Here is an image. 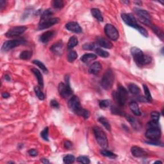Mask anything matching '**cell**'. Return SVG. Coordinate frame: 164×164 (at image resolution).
<instances>
[{"label":"cell","instance_id":"9c48e42d","mask_svg":"<svg viewBox=\"0 0 164 164\" xmlns=\"http://www.w3.org/2000/svg\"><path fill=\"white\" fill-rule=\"evenodd\" d=\"M28 28L27 27H24V26L13 27L10 28V29L5 33V36L8 38L19 37V36L21 35L23 33H25V31Z\"/></svg>","mask_w":164,"mask_h":164},{"label":"cell","instance_id":"816d5d0a","mask_svg":"<svg viewBox=\"0 0 164 164\" xmlns=\"http://www.w3.org/2000/svg\"><path fill=\"white\" fill-rule=\"evenodd\" d=\"M6 3H7L6 1H3V0H1V1H0V9L1 10L3 9V8L5 7Z\"/></svg>","mask_w":164,"mask_h":164},{"label":"cell","instance_id":"9a60e30c","mask_svg":"<svg viewBox=\"0 0 164 164\" xmlns=\"http://www.w3.org/2000/svg\"><path fill=\"white\" fill-rule=\"evenodd\" d=\"M131 152L132 155L137 158H145L147 157V153L142 148L138 146H133Z\"/></svg>","mask_w":164,"mask_h":164},{"label":"cell","instance_id":"277c9868","mask_svg":"<svg viewBox=\"0 0 164 164\" xmlns=\"http://www.w3.org/2000/svg\"><path fill=\"white\" fill-rule=\"evenodd\" d=\"M93 131L96 137V141L98 143V144L102 148H104V149H106V147H108V141L105 131L99 126L94 127Z\"/></svg>","mask_w":164,"mask_h":164},{"label":"cell","instance_id":"603a6c76","mask_svg":"<svg viewBox=\"0 0 164 164\" xmlns=\"http://www.w3.org/2000/svg\"><path fill=\"white\" fill-rule=\"evenodd\" d=\"M32 72L35 74V77L37 78L39 84L41 87H44V80H43V77H42V75L41 74V72L36 68L32 69Z\"/></svg>","mask_w":164,"mask_h":164},{"label":"cell","instance_id":"ee69618b","mask_svg":"<svg viewBox=\"0 0 164 164\" xmlns=\"http://www.w3.org/2000/svg\"><path fill=\"white\" fill-rule=\"evenodd\" d=\"M147 129L148 128H152V127H159V124H158V121H151L149 123H147L146 125Z\"/></svg>","mask_w":164,"mask_h":164},{"label":"cell","instance_id":"d4e9b609","mask_svg":"<svg viewBox=\"0 0 164 164\" xmlns=\"http://www.w3.org/2000/svg\"><path fill=\"white\" fill-rule=\"evenodd\" d=\"M128 90L130 92L134 95H138L140 93V88L134 83H129L128 85Z\"/></svg>","mask_w":164,"mask_h":164},{"label":"cell","instance_id":"4dcf8cb0","mask_svg":"<svg viewBox=\"0 0 164 164\" xmlns=\"http://www.w3.org/2000/svg\"><path fill=\"white\" fill-rule=\"evenodd\" d=\"M33 64H34L36 66L39 67L42 71L44 73L47 74L48 72V70L47 69V67L42 62L38 60H35L33 61Z\"/></svg>","mask_w":164,"mask_h":164},{"label":"cell","instance_id":"5b68a950","mask_svg":"<svg viewBox=\"0 0 164 164\" xmlns=\"http://www.w3.org/2000/svg\"><path fill=\"white\" fill-rule=\"evenodd\" d=\"M115 100L121 106H123L126 104L127 100V91L123 86L119 85L118 90L112 94Z\"/></svg>","mask_w":164,"mask_h":164},{"label":"cell","instance_id":"c3c4849f","mask_svg":"<svg viewBox=\"0 0 164 164\" xmlns=\"http://www.w3.org/2000/svg\"><path fill=\"white\" fill-rule=\"evenodd\" d=\"M64 147L67 149H71L72 147V142L69 141V140H66L64 142Z\"/></svg>","mask_w":164,"mask_h":164},{"label":"cell","instance_id":"d6986e66","mask_svg":"<svg viewBox=\"0 0 164 164\" xmlns=\"http://www.w3.org/2000/svg\"><path fill=\"white\" fill-rule=\"evenodd\" d=\"M97 44L101 47L106 49H111L113 48V44L105 38L99 37L97 39Z\"/></svg>","mask_w":164,"mask_h":164},{"label":"cell","instance_id":"3957f363","mask_svg":"<svg viewBox=\"0 0 164 164\" xmlns=\"http://www.w3.org/2000/svg\"><path fill=\"white\" fill-rule=\"evenodd\" d=\"M114 80H115V76H114V71L111 69H107L101 78V87L105 90H110L114 85Z\"/></svg>","mask_w":164,"mask_h":164},{"label":"cell","instance_id":"9f6ffc18","mask_svg":"<svg viewBox=\"0 0 164 164\" xmlns=\"http://www.w3.org/2000/svg\"><path fill=\"white\" fill-rule=\"evenodd\" d=\"M155 163H162V162L161 161H157V162H155Z\"/></svg>","mask_w":164,"mask_h":164},{"label":"cell","instance_id":"f6af8a7d","mask_svg":"<svg viewBox=\"0 0 164 164\" xmlns=\"http://www.w3.org/2000/svg\"><path fill=\"white\" fill-rule=\"evenodd\" d=\"M151 118H152V120L158 122L160 119V113H158V112H153L151 114Z\"/></svg>","mask_w":164,"mask_h":164},{"label":"cell","instance_id":"f546056e","mask_svg":"<svg viewBox=\"0 0 164 164\" xmlns=\"http://www.w3.org/2000/svg\"><path fill=\"white\" fill-rule=\"evenodd\" d=\"M32 54L33 53L32 51H23L19 54V58L22 60H27L31 58V57L32 56Z\"/></svg>","mask_w":164,"mask_h":164},{"label":"cell","instance_id":"6f0895ef","mask_svg":"<svg viewBox=\"0 0 164 164\" xmlns=\"http://www.w3.org/2000/svg\"><path fill=\"white\" fill-rule=\"evenodd\" d=\"M123 3H127L128 4L129 3V1H123Z\"/></svg>","mask_w":164,"mask_h":164},{"label":"cell","instance_id":"7bdbcfd3","mask_svg":"<svg viewBox=\"0 0 164 164\" xmlns=\"http://www.w3.org/2000/svg\"><path fill=\"white\" fill-rule=\"evenodd\" d=\"M77 162L79 163H84V164H88L90 163V159L87 157H85V156H80V157L77 158Z\"/></svg>","mask_w":164,"mask_h":164},{"label":"cell","instance_id":"cb8c5ba5","mask_svg":"<svg viewBox=\"0 0 164 164\" xmlns=\"http://www.w3.org/2000/svg\"><path fill=\"white\" fill-rule=\"evenodd\" d=\"M91 14H92V16L94 17H95L96 19L100 22L103 21V17L102 14L100 10L98 9H91Z\"/></svg>","mask_w":164,"mask_h":164},{"label":"cell","instance_id":"bcb514c9","mask_svg":"<svg viewBox=\"0 0 164 164\" xmlns=\"http://www.w3.org/2000/svg\"><path fill=\"white\" fill-rule=\"evenodd\" d=\"M137 30L140 33V34H142L144 37H148V33L147 32V30L145 29L144 27H141V26H139V28H137Z\"/></svg>","mask_w":164,"mask_h":164},{"label":"cell","instance_id":"b9f144b4","mask_svg":"<svg viewBox=\"0 0 164 164\" xmlns=\"http://www.w3.org/2000/svg\"><path fill=\"white\" fill-rule=\"evenodd\" d=\"M53 6L56 9H61L64 6V1L62 0H55L53 2Z\"/></svg>","mask_w":164,"mask_h":164},{"label":"cell","instance_id":"e575fe53","mask_svg":"<svg viewBox=\"0 0 164 164\" xmlns=\"http://www.w3.org/2000/svg\"><path fill=\"white\" fill-rule=\"evenodd\" d=\"M143 88H144V94L145 96V99L147 102H152L153 99H152V96L151 95L150 91L148 88L147 86L146 85H143Z\"/></svg>","mask_w":164,"mask_h":164},{"label":"cell","instance_id":"836d02e7","mask_svg":"<svg viewBox=\"0 0 164 164\" xmlns=\"http://www.w3.org/2000/svg\"><path fill=\"white\" fill-rule=\"evenodd\" d=\"M111 112L112 114H115L117 116H126V114L124 111H123L119 108L116 107V106H112L111 107Z\"/></svg>","mask_w":164,"mask_h":164},{"label":"cell","instance_id":"60d3db41","mask_svg":"<svg viewBox=\"0 0 164 164\" xmlns=\"http://www.w3.org/2000/svg\"><path fill=\"white\" fill-rule=\"evenodd\" d=\"M41 136L46 141H49V128L46 127L41 133Z\"/></svg>","mask_w":164,"mask_h":164},{"label":"cell","instance_id":"681fc988","mask_svg":"<svg viewBox=\"0 0 164 164\" xmlns=\"http://www.w3.org/2000/svg\"><path fill=\"white\" fill-rule=\"evenodd\" d=\"M50 105H51V107H53V108H58L59 106H60L58 101L54 100H53L51 101Z\"/></svg>","mask_w":164,"mask_h":164},{"label":"cell","instance_id":"2e32d148","mask_svg":"<svg viewBox=\"0 0 164 164\" xmlns=\"http://www.w3.org/2000/svg\"><path fill=\"white\" fill-rule=\"evenodd\" d=\"M66 28L67 30L71 32H73L75 33H81L82 32V29L80 27V25L76 22H69L67 23L66 25Z\"/></svg>","mask_w":164,"mask_h":164},{"label":"cell","instance_id":"8fae6325","mask_svg":"<svg viewBox=\"0 0 164 164\" xmlns=\"http://www.w3.org/2000/svg\"><path fill=\"white\" fill-rule=\"evenodd\" d=\"M145 135V137L149 140H159L161 137V131L160 127H152V128L147 129Z\"/></svg>","mask_w":164,"mask_h":164},{"label":"cell","instance_id":"f907efd6","mask_svg":"<svg viewBox=\"0 0 164 164\" xmlns=\"http://www.w3.org/2000/svg\"><path fill=\"white\" fill-rule=\"evenodd\" d=\"M28 153L30 156L32 157H36V156L38 155V151L35 149H32L28 151Z\"/></svg>","mask_w":164,"mask_h":164},{"label":"cell","instance_id":"ffe728a7","mask_svg":"<svg viewBox=\"0 0 164 164\" xmlns=\"http://www.w3.org/2000/svg\"><path fill=\"white\" fill-rule=\"evenodd\" d=\"M101 68H102V67H101V65L100 62H95L90 66L89 69H88V72H89V73L90 74L96 75L100 72Z\"/></svg>","mask_w":164,"mask_h":164},{"label":"cell","instance_id":"e0dca14e","mask_svg":"<svg viewBox=\"0 0 164 164\" xmlns=\"http://www.w3.org/2000/svg\"><path fill=\"white\" fill-rule=\"evenodd\" d=\"M55 33H56L53 30L48 31V32L43 33L40 36L39 40L41 42H42L44 44L48 43L50 41L51 39L53 38L54 35H55Z\"/></svg>","mask_w":164,"mask_h":164},{"label":"cell","instance_id":"5bb4252c","mask_svg":"<svg viewBox=\"0 0 164 164\" xmlns=\"http://www.w3.org/2000/svg\"><path fill=\"white\" fill-rule=\"evenodd\" d=\"M50 50L56 55H61L63 53L64 51V43L62 41H59L53 44V45L51 46Z\"/></svg>","mask_w":164,"mask_h":164},{"label":"cell","instance_id":"f35d334b","mask_svg":"<svg viewBox=\"0 0 164 164\" xmlns=\"http://www.w3.org/2000/svg\"><path fill=\"white\" fill-rule=\"evenodd\" d=\"M34 91L35 92L36 96H37V98L39 99L40 100H44V98H45V96H44V93L42 92L41 88L36 86V87H34Z\"/></svg>","mask_w":164,"mask_h":164},{"label":"cell","instance_id":"7c38bea8","mask_svg":"<svg viewBox=\"0 0 164 164\" xmlns=\"http://www.w3.org/2000/svg\"><path fill=\"white\" fill-rule=\"evenodd\" d=\"M58 89L60 95L64 98L69 97L72 94V90H71V87H70V85L65 84L64 83H59Z\"/></svg>","mask_w":164,"mask_h":164},{"label":"cell","instance_id":"74e56055","mask_svg":"<svg viewBox=\"0 0 164 164\" xmlns=\"http://www.w3.org/2000/svg\"><path fill=\"white\" fill-rule=\"evenodd\" d=\"M78 58V54L75 51L72 50L67 55V60L69 62H73Z\"/></svg>","mask_w":164,"mask_h":164},{"label":"cell","instance_id":"4316f807","mask_svg":"<svg viewBox=\"0 0 164 164\" xmlns=\"http://www.w3.org/2000/svg\"><path fill=\"white\" fill-rule=\"evenodd\" d=\"M78 44V40L77 37L73 36L69 39L68 43H67V48L69 49H72Z\"/></svg>","mask_w":164,"mask_h":164},{"label":"cell","instance_id":"ba28073f","mask_svg":"<svg viewBox=\"0 0 164 164\" xmlns=\"http://www.w3.org/2000/svg\"><path fill=\"white\" fill-rule=\"evenodd\" d=\"M104 30H105L106 35L107 36L110 40L117 41L119 39V34L118 30H117V28L112 25H106L105 28H104Z\"/></svg>","mask_w":164,"mask_h":164},{"label":"cell","instance_id":"d590c367","mask_svg":"<svg viewBox=\"0 0 164 164\" xmlns=\"http://www.w3.org/2000/svg\"><path fill=\"white\" fill-rule=\"evenodd\" d=\"M95 51H96V54H97L98 55H99L101 57H103V58H107V57L110 56V54H109L108 52L103 50V49H101L100 48H98Z\"/></svg>","mask_w":164,"mask_h":164},{"label":"cell","instance_id":"8d00e7d4","mask_svg":"<svg viewBox=\"0 0 164 164\" xmlns=\"http://www.w3.org/2000/svg\"><path fill=\"white\" fill-rule=\"evenodd\" d=\"M100 106L101 108L102 109H105V108H107L108 107H110L112 105V103H111V101L109 100H104L102 101H100Z\"/></svg>","mask_w":164,"mask_h":164},{"label":"cell","instance_id":"484cf974","mask_svg":"<svg viewBox=\"0 0 164 164\" xmlns=\"http://www.w3.org/2000/svg\"><path fill=\"white\" fill-rule=\"evenodd\" d=\"M53 12H52L50 9L46 10L45 11H44L42 12V14H41L40 22L44 21L50 19L51 17V15H53Z\"/></svg>","mask_w":164,"mask_h":164},{"label":"cell","instance_id":"7a4b0ae2","mask_svg":"<svg viewBox=\"0 0 164 164\" xmlns=\"http://www.w3.org/2000/svg\"><path fill=\"white\" fill-rule=\"evenodd\" d=\"M130 51H131L135 62H136L138 66H145V65L150 64L152 61L151 57L150 56L145 55L141 49L137 48V47H133L131 48Z\"/></svg>","mask_w":164,"mask_h":164},{"label":"cell","instance_id":"4fadbf2b","mask_svg":"<svg viewBox=\"0 0 164 164\" xmlns=\"http://www.w3.org/2000/svg\"><path fill=\"white\" fill-rule=\"evenodd\" d=\"M60 21V19L58 17H53L50 18L48 20L44 21L39 22V30H44L46 28L52 27L54 25L57 24Z\"/></svg>","mask_w":164,"mask_h":164},{"label":"cell","instance_id":"44dd1931","mask_svg":"<svg viewBox=\"0 0 164 164\" xmlns=\"http://www.w3.org/2000/svg\"><path fill=\"white\" fill-rule=\"evenodd\" d=\"M129 107L131 111L133 113L134 115L136 116H141V112L140 110L139 106L135 101H131V102L129 104Z\"/></svg>","mask_w":164,"mask_h":164},{"label":"cell","instance_id":"ac0fdd59","mask_svg":"<svg viewBox=\"0 0 164 164\" xmlns=\"http://www.w3.org/2000/svg\"><path fill=\"white\" fill-rule=\"evenodd\" d=\"M126 118L127 121L129 122L131 126L133 127V128L135 129L137 131H140L142 129V124L140 122L135 119L133 117L131 116H125Z\"/></svg>","mask_w":164,"mask_h":164},{"label":"cell","instance_id":"7dc6e473","mask_svg":"<svg viewBox=\"0 0 164 164\" xmlns=\"http://www.w3.org/2000/svg\"><path fill=\"white\" fill-rule=\"evenodd\" d=\"M147 143V144H150V145H160V146H163V144L161 142H160L158 140H149V141H146L145 142Z\"/></svg>","mask_w":164,"mask_h":164},{"label":"cell","instance_id":"83f0119b","mask_svg":"<svg viewBox=\"0 0 164 164\" xmlns=\"http://www.w3.org/2000/svg\"><path fill=\"white\" fill-rule=\"evenodd\" d=\"M98 121L105 127L106 129H107L109 131H111L110 124L109 123L108 121L105 118H104V117H100V118L98 119Z\"/></svg>","mask_w":164,"mask_h":164},{"label":"cell","instance_id":"f1b7e54d","mask_svg":"<svg viewBox=\"0 0 164 164\" xmlns=\"http://www.w3.org/2000/svg\"><path fill=\"white\" fill-rule=\"evenodd\" d=\"M98 48V44L94 42L86 43L82 46L83 49L84 50H96Z\"/></svg>","mask_w":164,"mask_h":164},{"label":"cell","instance_id":"f5cc1de1","mask_svg":"<svg viewBox=\"0 0 164 164\" xmlns=\"http://www.w3.org/2000/svg\"><path fill=\"white\" fill-rule=\"evenodd\" d=\"M2 97L3 98H9L10 97V94L7 92H3L2 94Z\"/></svg>","mask_w":164,"mask_h":164},{"label":"cell","instance_id":"8992f818","mask_svg":"<svg viewBox=\"0 0 164 164\" xmlns=\"http://www.w3.org/2000/svg\"><path fill=\"white\" fill-rule=\"evenodd\" d=\"M26 43V41L23 39H18L10 40L5 42L1 47V51L3 52H7L14 48L19 46Z\"/></svg>","mask_w":164,"mask_h":164},{"label":"cell","instance_id":"30bf717a","mask_svg":"<svg viewBox=\"0 0 164 164\" xmlns=\"http://www.w3.org/2000/svg\"><path fill=\"white\" fill-rule=\"evenodd\" d=\"M121 17L123 21L129 27L134 28L137 30V28L140 26L138 25L137 19H135L134 15H133L131 14H123L121 15Z\"/></svg>","mask_w":164,"mask_h":164},{"label":"cell","instance_id":"d6a6232c","mask_svg":"<svg viewBox=\"0 0 164 164\" xmlns=\"http://www.w3.org/2000/svg\"><path fill=\"white\" fill-rule=\"evenodd\" d=\"M151 28L152 30L156 34L158 35V37H159L161 40L163 41V33L162 32V31L160 29H159L157 26H155V25H151Z\"/></svg>","mask_w":164,"mask_h":164},{"label":"cell","instance_id":"ab89813d","mask_svg":"<svg viewBox=\"0 0 164 164\" xmlns=\"http://www.w3.org/2000/svg\"><path fill=\"white\" fill-rule=\"evenodd\" d=\"M75 160H76V158H75V157L73 155H68L65 156L63 158L64 163H67V164L74 163Z\"/></svg>","mask_w":164,"mask_h":164},{"label":"cell","instance_id":"7402d4cb","mask_svg":"<svg viewBox=\"0 0 164 164\" xmlns=\"http://www.w3.org/2000/svg\"><path fill=\"white\" fill-rule=\"evenodd\" d=\"M97 58V56L93 53H86L81 57V60L83 63H88L90 61L94 60Z\"/></svg>","mask_w":164,"mask_h":164},{"label":"cell","instance_id":"11a10c76","mask_svg":"<svg viewBox=\"0 0 164 164\" xmlns=\"http://www.w3.org/2000/svg\"><path fill=\"white\" fill-rule=\"evenodd\" d=\"M5 79L6 80H7V81H10V80H11V78H10V77L8 74L5 75Z\"/></svg>","mask_w":164,"mask_h":164},{"label":"cell","instance_id":"52a82bcc","mask_svg":"<svg viewBox=\"0 0 164 164\" xmlns=\"http://www.w3.org/2000/svg\"><path fill=\"white\" fill-rule=\"evenodd\" d=\"M134 12L135 14H137L138 17H139V19L141 21V22L144 23V24L151 26V15L149 14V12L145 10L140 9L138 8H134Z\"/></svg>","mask_w":164,"mask_h":164},{"label":"cell","instance_id":"1f68e13d","mask_svg":"<svg viewBox=\"0 0 164 164\" xmlns=\"http://www.w3.org/2000/svg\"><path fill=\"white\" fill-rule=\"evenodd\" d=\"M101 154L103 156L105 157H108V158H112V159H115V158H117V156L115 153H114L110 151H108V150H106V149H103V150H101Z\"/></svg>","mask_w":164,"mask_h":164},{"label":"cell","instance_id":"6da1fadb","mask_svg":"<svg viewBox=\"0 0 164 164\" xmlns=\"http://www.w3.org/2000/svg\"><path fill=\"white\" fill-rule=\"evenodd\" d=\"M68 106L70 110L76 115L82 116L85 119H87L90 116V112L82 107L79 98L76 96H73L68 101Z\"/></svg>","mask_w":164,"mask_h":164},{"label":"cell","instance_id":"db71d44e","mask_svg":"<svg viewBox=\"0 0 164 164\" xmlns=\"http://www.w3.org/2000/svg\"><path fill=\"white\" fill-rule=\"evenodd\" d=\"M41 162H42V163H49V160H48L47 159H45V158H43V159L41 160Z\"/></svg>","mask_w":164,"mask_h":164}]
</instances>
